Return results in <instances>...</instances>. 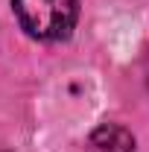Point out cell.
Instances as JSON below:
<instances>
[{
	"label": "cell",
	"mask_w": 149,
	"mask_h": 152,
	"mask_svg": "<svg viewBox=\"0 0 149 152\" xmlns=\"http://www.w3.org/2000/svg\"><path fill=\"white\" fill-rule=\"evenodd\" d=\"M20 29L35 41H67L76 29L79 0H12Z\"/></svg>",
	"instance_id": "obj_1"
},
{
	"label": "cell",
	"mask_w": 149,
	"mask_h": 152,
	"mask_svg": "<svg viewBox=\"0 0 149 152\" xmlns=\"http://www.w3.org/2000/svg\"><path fill=\"white\" fill-rule=\"evenodd\" d=\"M85 152H137V143H134V134L126 126L102 123L88 134Z\"/></svg>",
	"instance_id": "obj_2"
}]
</instances>
